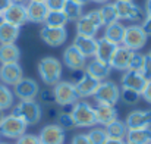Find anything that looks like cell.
<instances>
[{
    "mask_svg": "<svg viewBox=\"0 0 151 144\" xmlns=\"http://www.w3.org/2000/svg\"><path fill=\"white\" fill-rule=\"evenodd\" d=\"M141 98V93L135 91V90H131V88H120V100L128 104V106H134L139 101Z\"/></svg>",
    "mask_w": 151,
    "mask_h": 144,
    "instance_id": "d590c367",
    "label": "cell"
},
{
    "mask_svg": "<svg viewBox=\"0 0 151 144\" xmlns=\"http://www.w3.org/2000/svg\"><path fill=\"white\" fill-rule=\"evenodd\" d=\"M53 94L56 104L66 107V106H72L75 101H78V94L75 90V84L72 81H59L56 85H53Z\"/></svg>",
    "mask_w": 151,
    "mask_h": 144,
    "instance_id": "ba28073f",
    "label": "cell"
},
{
    "mask_svg": "<svg viewBox=\"0 0 151 144\" xmlns=\"http://www.w3.org/2000/svg\"><path fill=\"white\" fill-rule=\"evenodd\" d=\"M145 57H147V54H142L139 51H134V56H132L131 63H129V69L141 72L144 68V63H145Z\"/></svg>",
    "mask_w": 151,
    "mask_h": 144,
    "instance_id": "8d00e7d4",
    "label": "cell"
},
{
    "mask_svg": "<svg viewBox=\"0 0 151 144\" xmlns=\"http://www.w3.org/2000/svg\"><path fill=\"white\" fill-rule=\"evenodd\" d=\"M93 97L97 103L116 106L120 100V88L114 81L104 80V81H100V84H99V87H97Z\"/></svg>",
    "mask_w": 151,
    "mask_h": 144,
    "instance_id": "8992f818",
    "label": "cell"
},
{
    "mask_svg": "<svg viewBox=\"0 0 151 144\" xmlns=\"http://www.w3.org/2000/svg\"><path fill=\"white\" fill-rule=\"evenodd\" d=\"M106 144H126L125 143V140H116V138H109Z\"/></svg>",
    "mask_w": 151,
    "mask_h": 144,
    "instance_id": "bcb514c9",
    "label": "cell"
},
{
    "mask_svg": "<svg viewBox=\"0 0 151 144\" xmlns=\"http://www.w3.org/2000/svg\"><path fill=\"white\" fill-rule=\"evenodd\" d=\"M134 56V51L129 50L125 46H117L111 60H110V68L111 69H116V71H128L129 69V63H131V59Z\"/></svg>",
    "mask_w": 151,
    "mask_h": 144,
    "instance_id": "ffe728a7",
    "label": "cell"
},
{
    "mask_svg": "<svg viewBox=\"0 0 151 144\" xmlns=\"http://www.w3.org/2000/svg\"><path fill=\"white\" fill-rule=\"evenodd\" d=\"M37 71H38L41 81L46 85L53 87L62 80L63 66L59 59H56L53 56H46V57L40 59V62L37 65Z\"/></svg>",
    "mask_w": 151,
    "mask_h": 144,
    "instance_id": "6da1fadb",
    "label": "cell"
},
{
    "mask_svg": "<svg viewBox=\"0 0 151 144\" xmlns=\"http://www.w3.org/2000/svg\"><path fill=\"white\" fill-rule=\"evenodd\" d=\"M27 128H28V125L18 116H15L12 113L4 115V118L0 124V137L18 140L21 135H24L27 132Z\"/></svg>",
    "mask_w": 151,
    "mask_h": 144,
    "instance_id": "52a82bcc",
    "label": "cell"
},
{
    "mask_svg": "<svg viewBox=\"0 0 151 144\" xmlns=\"http://www.w3.org/2000/svg\"><path fill=\"white\" fill-rule=\"evenodd\" d=\"M141 27L144 28V31L147 33V35L151 37V0H147V3H145L144 18H142Z\"/></svg>",
    "mask_w": 151,
    "mask_h": 144,
    "instance_id": "74e56055",
    "label": "cell"
},
{
    "mask_svg": "<svg viewBox=\"0 0 151 144\" xmlns=\"http://www.w3.org/2000/svg\"><path fill=\"white\" fill-rule=\"evenodd\" d=\"M126 143L150 144L151 143V127L150 128H139V130H129L128 134H126Z\"/></svg>",
    "mask_w": 151,
    "mask_h": 144,
    "instance_id": "83f0119b",
    "label": "cell"
},
{
    "mask_svg": "<svg viewBox=\"0 0 151 144\" xmlns=\"http://www.w3.org/2000/svg\"><path fill=\"white\" fill-rule=\"evenodd\" d=\"M72 44L78 48L87 59L96 56V50H97V38L96 37H87V35L76 34V37L73 38Z\"/></svg>",
    "mask_w": 151,
    "mask_h": 144,
    "instance_id": "cb8c5ba5",
    "label": "cell"
},
{
    "mask_svg": "<svg viewBox=\"0 0 151 144\" xmlns=\"http://www.w3.org/2000/svg\"><path fill=\"white\" fill-rule=\"evenodd\" d=\"M103 21L100 18L99 10H91L84 13L78 21H76V34L79 35H87V37H96L97 33L103 28Z\"/></svg>",
    "mask_w": 151,
    "mask_h": 144,
    "instance_id": "277c9868",
    "label": "cell"
},
{
    "mask_svg": "<svg viewBox=\"0 0 151 144\" xmlns=\"http://www.w3.org/2000/svg\"><path fill=\"white\" fill-rule=\"evenodd\" d=\"M116 48H117L116 44L107 41L104 37L97 38V50H96V56L94 57L101 60V62H104V63H110V60H111Z\"/></svg>",
    "mask_w": 151,
    "mask_h": 144,
    "instance_id": "d4e9b609",
    "label": "cell"
},
{
    "mask_svg": "<svg viewBox=\"0 0 151 144\" xmlns=\"http://www.w3.org/2000/svg\"><path fill=\"white\" fill-rule=\"evenodd\" d=\"M19 59H21V50L15 43L0 44V65L15 63V62H19Z\"/></svg>",
    "mask_w": 151,
    "mask_h": 144,
    "instance_id": "4316f807",
    "label": "cell"
},
{
    "mask_svg": "<svg viewBox=\"0 0 151 144\" xmlns=\"http://www.w3.org/2000/svg\"><path fill=\"white\" fill-rule=\"evenodd\" d=\"M141 97H142L147 103H150L151 104V80L147 81V84H145L144 90L141 91Z\"/></svg>",
    "mask_w": 151,
    "mask_h": 144,
    "instance_id": "ee69618b",
    "label": "cell"
},
{
    "mask_svg": "<svg viewBox=\"0 0 151 144\" xmlns=\"http://www.w3.org/2000/svg\"><path fill=\"white\" fill-rule=\"evenodd\" d=\"M13 94L19 100H35L40 94V85L32 78H22L18 84L13 85Z\"/></svg>",
    "mask_w": 151,
    "mask_h": 144,
    "instance_id": "30bf717a",
    "label": "cell"
},
{
    "mask_svg": "<svg viewBox=\"0 0 151 144\" xmlns=\"http://www.w3.org/2000/svg\"><path fill=\"white\" fill-rule=\"evenodd\" d=\"M128 130H139V128H150L151 127V110L138 109L132 110L125 121Z\"/></svg>",
    "mask_w": 151,
    "mask_h": 144,
    "instance_id": "e0dca14e",
    "label": "cell"
},
{
    "mask_svg": "<svg viewBox=\"0 0 151 144\" xmlns=\"http://www.w3.org/2000/svg\"><path fill=\"white\" fill-rule=\"evenodd\" d=\"M56 124H57L60 128H63L65 131H70V130L76 128V125H75V121H73V118H72V115H70V110L57 113Z\"/></svg>",
    "mask_w": 151,
    "mask_h": 144,
    "instance_id": "e575fe53",
    "label": "cell"
},
{
    "mask_svg": "<svg viewBox=\"0 0 151 144\" xmlns=\"http://www.w3.org/2000/svg\"><path fill=\"white\" fill-rule=\"evenodd\" d=\"M87 135H88L91 144H106V141L109 140L106 128H101V127H93L90 130V132H87Z\"/></svg>",
    "mask_w": 151,
    "mask_h": 144,
    "instance_id": "836d02e7",
    "label": "cell"
},
{
    "mask_svg": "<svg viewBox=\"0 0 151 144\" xmlns=\"http://www.w3.org/2000/svg\"><path fill=\"white\" fill-rule=\"evenodd\" d=\"M97 10H99V13H100L103 25H109V24H111V22L119 21V18H117V10H116L114 3H110V1H109V3H104V4H101V7L97 9Z\"/></svg>",
    "mask_w": 151,
    "mask_h": 144,
    "instance_id": "4dcf8cb0",
    "label": "cell"
},
{
    "mask_svg": "<svg viewBox=\"0 0 151 144\" xmlns=\"http://www.w3.org/2000/svg\"><path fill=\"white\" fill-rule=\"evenodd\" d=\"M12 115L22 119L28 127L37 125L43 118V107L37 100H19L12 107Z\"/></svg>",
    "mask_w": 151,
    "mask_h": 144,
    "instance_id": "7a4b0ae2",
    "label": "cell"
},
{
    "mask_svg": "<svg viewBox=\"0 0 151 144\" xmlns=\"http://www.w3.org/2000/svg\"><path fill=\"white\" fill-rule=\"evenodd\" d=\"M70 115L75 121V125L79 128H93L97 125L96 109L84 98L75 101L70 106Z\"/></svg>",
    "mask_w": 151,
    "mask_h": 144,
    "instance_id": "3957f363",
    "label": "cell"
},
{
    "mask_svg": "<svg viewBox=\"0 0 151 144\" xmlns=\"http://www.w3.org/2000/svg\"><path fill=\"white\" fill-rule=\"evenodd\" d=\"M104 33H103V37L116 44V46H122V41H123V35H125V25L120 22V21H116V22H111L109 25H104Z\"/></svg>",
    "mask_w": 151,
    "mask_h": 144,
    "instance_id": "7402d4cb",
    "label": "cell"
},
{
    "mask_svg": "<svg viewBox=\"0 0 151 144\" xmlns=\"http://www.w3.org/2000/svg\"><path fill=\"white\" fill-rule=\"evenodd\" d=\"M131 1H134V0H131Z\"/></svg>",
    "mask_w": 151,
    "mask_h": 144,
    "instance_id": "6f0895ef",
    "label": "cell"
},
{
    "mask_svg": "<svg viewBox=\"0 0 151 144\" xmlns=\"http://www.w3.org/2000/svg\"><path fill=\"white\" fill-rule=\"evenodd\" d=\"M31 1H46V0H31Z\"/></svg>",
    "mask_w": 151,
    "mask_h": 144,
    "instance_id": "816d5d0a",
    "label": "cell"
},
{
    "mask_svg": "<svg viewBox=\"0 0 151 144\" xmlns=\"http://www.w3.org/2000/svg\"><path fill=\"white\" fill-rule=\"evenodd\" d=\"M24 78V71L19 62L0 65V81L7 87H13Z\"/></svg>",
    "mask_w": 151,
    "mask_h": 144,
    "instance_id": "7c38bea8",
    "label": "cell"
},
{
    "mask_svg": "<svg viewBox=\"0 0 151 144\" xmlns=\"http://www.w3.org/2000/svg\"><path fill=\"white\" fill-rule=\"evenodd\" d=\"M75 90H76V94L78 98H88V97H93L100 81H97L96 78H93L91 75H88L85 71L82 72L81 78L76 80L75 82Z\"/></svg>",
    "mask_w": 151,
    "mask_h": 144,
    "instance_id": "2e32d148",
    "label": "cell"
},
{
    "mask_svg": "<svg viewBox=\"0 0 151 144\" xmlns=\"http://www.w3.org/2000/svg\"><path fill=\"white\" fill-rule=\"evenodd\" d=\"M38 138L41 144H65L66 131L60 128L57 124H49L41 128Z\"/></svg>",
    "mask_w": 151,
    "mask_h": 144,
    "instance_id": "9a60e30c",
    "label": "cell"
},
{
    "mask_svg": "<svg viewBox=\"0 0 151 144\" xmlns=\"http://www.w3.org/2000/svg\"><path fill=\"white\" fill-rule=\"evenodd\" d=\"M25 6H27L28 22H32V24H44L46 22V18L50 12L46 1H31L29 0Z\"/></svg>",
    "mask_w": 151,
    "mask_h": 144,
    "instance_id": "d6986e66",
    "label": "cell"
},
{
    "mask_svg": "<svg viewBox=\"0 0 151 144\" xmlns=\"http://www.w3.org/2000/svg\"><path fill=\"white\" fill-rule=\"evenodd\" d=\"M148 56H150V57H151V50H150V53H148Z\"/></svg>",
    "mask_w": 151,
    "mask_h": 144,
    "instance_id": "db71d44e",
    "label": "cell"
},
{
    "mask_svg": "<svg viewBox=\"0 0 151 144\" xmlns=\"http://www.w3.org/2000/svg\"><path fill=\"white\" fill-rule=\"evenodd\" d=\"M13 103H15V94L13 91L0 82V110H9L13 107Z\"/></svg>",
    "mask_w": 151,
    "mask_h": 144,
    "instance_id": "1f68e13d",
    "label": "cell"
},
{
    "mask_svg": "<svg viewBox=\"0 0 151 144\" xmlns=\"http://www.w3.org/2000/svg\"><path fill=\"white\" fill-rule=\"evenodd\" d=\"M73 1H78V3H81V4H87L90 0H73Z\"/></svg>",
    "mask_w": 151,
    "mask_h": 144,
    "instance_id": "681fc988",
    "label": "cell"
},
{
    "mask_svg": "<svg viewBox=\"0 0 151 144\" xmlns=\"http://www.w3.org/2000/svg\"><path fill=\"white\" fill-rule=\"evenodd\" d=\"M147 78L138 72V71H132V69H128L123 72L122 75V80H120V84H122V88H131V90H135L138 93H141L147 84Z\"/></svg>",
    "mask_w": 151,
    "mask_h": 144,
    "instance_id": "ac0fdd59",
    "label": "cell"
},
{
    "mask_svg": "<svg viewBox=\"0 0 151 144\" xmlns=\"http://www.w3.org/2000/svg\"><path fill=\"white\" fill-rule=\"evenodd\" d=\"M114 6H116V10H117L119 21L137 22V21H142V18H144V10L135 1H131V0H116Z\"/></svg>",
    "mask_w": 151,
    "mask_h": 144,
    "instance_id": "9c48e42d",
    "label": "cell"
},
{
    "mask_svg": "<svg viewBox=\"0 0 151 144\" xmlns=\"http://www.w3.org/2000/svg\"><path fill=\"white\" fill-rule=\"evenodd\" d=\"M62 12L65 13L68 22H76L82 15H84V4L73 1V0H66Z\"/></svg>",
    "mask_w": 151,
    "mask_h": 144,
    "instance_id": "f1b7e54d",
    "label": "cell"
},
{
    "mask_svg": "<svg viewBox=\"0 0 151 144\" xmlns=\"http://www.w3.org/2000/svg\"><path fill=\"white\" fill-rule=\"evenodd\" d=\"M63 63L68 69H70L72 72L75 71H84L85 65H87V57L75 47L73 44L68 46L63 51Z\"/></svg>",
    "mask_w": 151,
    "mask_h": 144,
    "instance_id": "4fadbf2b",
    "label": "cell"
},
{
    "mask_svg": "<svg viewBox=\"0 0 151 144\" xmlns=\"http://www.w3.org/2000/svg\"><path fill=\"white\" fill-rule=\"evenodd\" d=\"M16 144H41L40 143V138H38V135H35V134H24V135H21L18 140H16Z\"/></svg>",
    "mask_w": 151,
    "mask_h": 144,
    "instance_id": "f35d334b",
    "label": "cell"
},
{
    "mask_svg": "<svg viewBox=\"0 0 151 144\" xmlns=\"http://www.w3.org/2000/svg\"><path fill=\"white\" fill-rule=\"evenodd\" d=\"M94 109H96L97 125L106 127V125H109V124H111L113 121L117 119V109H116V106L97 103V106Z\"/></svg>",
    "mask_w": 151,
    "mask_h": 144,
    "instance_id": "603a6c76",
    "label": "cell"
},
{
    "mask_svg": "<svg viewBox=\"0 0 151 144\" xmlns=\"http://www.w3.org/2000/svg\"><path fill=\"white\" fill-rule=\"evenodd\" d=\"M12 3H13L12 0H0V13H3Z\"/></svg>",
    "mask_w": 151,
    "mask_h": 144,
    "instance_id": "f6af8a7d",
    "label": "cell"
},
{
    "mask_svg": "<svg viewBox=\"0 0 151 144\" xmlns=\"http://www.w3.org/2000/svg\"><path fill=\"white\" fill-rule=\"evenodd\" d=\"M13 3H21V4H27L29 0H12Z\"/></svg>",
    "mask_w": 151,
    "mask_h": 144,
    "instance_id": "c3c4849f",
    "label": "cell"
},
{
    "mask_svg": "<svg viewBox=\"0 0 151 144\" xmlns=\"http://www.w3.org/2000/svg\"><path fill=\"white\" fill-rule=\"evenodd\" d=\"M90 1H93V3H99V4H104V3H109L110 0H90Z\"/></svg>",
    "mask_w": 151,
    "mask_h": 144,
    "instance_id": "7dc6e473",
    "label": "cell"
},
{
    "mask_svg": "<svg viewBox=\"0 0 151 144\" xmlns=\"http://www.w3.org/2000/svg\"><path fill=\"white\" fill-rule=\"evenodd\" d=\"M70 144H91V141H90V138H88L87 134H76L72 138Z\"/></svg>",
    "mask_w": 151,
    "mask_h": 144,
    "instance_id": "b9f144b4",
    "label": "cell"
},
{
    "mask_svg": "<svg viewBox=\"0 0 151 144\" xmlns=\"http://www.w3.org/2000/svg\"><path fill=\"white\" fill-rule=\"evenodd\" d=\"M66 0H46V4L49 10H62Z\"/></svg>",
    "mask_w": 151,
    "mask_h": 144,
    "instance_id": "60d3db41",
    "label": "cell"
},
{
    "mask_svg": "<svg viewBox=\"0 0 151 144\" xmlns=\"http://www.w3.org/2000/svg\"><path fill=\"white\" fill-rule=\"evenodd\" d=\"M40 100L41 103L51 106V104H56V100H54V94H53V90H44V91H40Z\"/></svg>",
    "mask_w": 151,
    "mask_h": 144,
    "instance_id": "ab89813d",
    "label": "cell"
},
{
    "mask_svg": "<svg viewBox=\"0 0 151 144\" xmlns=\"http://www.w3.org/2000/svg\"><path fill=\"white\" fill-rule=\"evenodd\" d=\"M1 18L4 22H9L15 27H24L28 22V16H27V6L21 4V3H12L3 13Z\"/></svg>",
    "mask_w": 151,
    "mask_h": 144,
    "instance_id": "8fae6325",
    "label": "cell"
},
{
    "mask_svg": "<svg viewBox=\"0 0 151 144\" xmlns=\"http://www.w3.org/2000/svg\"><path fill=\"white\" fill-rule=\"evenodd\" d=\"M147 40H148V35L144 31V28L141 27V24H132L125 28L122 46L128 47L132 51H139L147 44Z\"/></svg>",
    "mask_w": 151,
    "mask_h": 144,
    "instance_id": "5b68a950",
    "label": "cell"
},
{
    "mask_svg": "<svg viewBox=\"0 0 151 144\" xmlns=\"http://www.w3.org/2000/svg\"><path fill=\"white\" fill-rule=\"evenodd\" d=\"M40 38L50 47H59L68 40V31L66 28H54L44 25L40 30Z\"/></svg>",
    "mask_w": 151,
    "mask_h": 144,
    "instance_id": "5bb4252c",
    "label": "cell"
},
{
    "mask_svg": "<svg viewBox=\"0 0 151 144\" xmlns=\"http://www.w3.org/2000/svg\"><path fill=\"white\" fill-rule=\"evenodd\" d=\"M106 132L109 135V138H116V140H125L126 138V134H128V127L123 121L120 119H116L113 121L111 124L106 125Z\"/></svg>",
    "mask_w": 151,
    "mask_h": 144,
    "instance_id": "f546056e",
    "label": "cell"
},
{
    "mask_svg": "<svg viewBox=\"0 0 151 144\" xmlns=\"http://www.w3.org/2000/svg\"><path fill=\"white\" fill-rule=\"evenodd\" d=\"M150 144H151V143H150Z\"/></svg>",
    "mask_w": 151,
    "mask_h": 144,
    "instance_id": "680465c9",
    "label": "cell"
},
{
    "mask_svg": "<svg viewBox=\"0 0 151 144\" xmlns=\"http://www.w3.org/2000/svg\"><path fill=\"white\" fill-rule=\"evenodd\" d=\"M66 24H68V19L62 10H50L44 22V25L54 27V28H65Z\"/></svg>",
    "mask_w": 151,
    "mask_h": 144,
    "instance_id": "d6a6232c",
    "label": "cell"
},
{
    "mask_svg": "<svg viewBox=\"0 0 151 144\" xmlns=\"http://www.w3.org/2000/svg\"><path fill=\"white\" fill-rule=\"evenodd\" d=\"M3 118H4V113H3V110H0V124H1Z\"/></svg>",
    "mask_w": 151,
    "mask_h": 144,
    "instance_id": "f907efd6",
    "label": "cell"
},
{
    "mask_svg": "<svg viewBox=\"0 0 151 144\" xmlns=\"http://www.w3.org/2000/svg\"><path fill=\"white\" fill-rule=\"evenodd\" d=\"M1 21H3V18H1V13H0V22H1Z\"/></svg>",
    "mask_w": 151,
    "mask_h": 144,
    "instance_id": "f5cc1de1",
    "label": "cell"
},
{
    "mask_svg": "<svg viewBox=\"0 0 151 144\" xmlns=\"http://www.w3.org/2000/svg\"><path fill=\"white\" fill-rule=\"evenodd\" d=\"M126 144H131V143H126Z\"/></svg>",
    "mask_w": 151,
    "mask_h": 144,
    "instance_id": "9f6ffc18",
    "label": "cell"
},
{
    "mask_svg": "<svg viewBox=\"0 0 151 144\" xmlns=\"http://www.w3.org/2000/svg\"><path fill=\"white\" fill-rule=\"evenodd\" d=\"M141 74H142L147 80H151V57L148 54H147V57H145V63H144V68H142Z\"/></svg>",
    "mask_w": 151,
    "mask_h": 144,
    "instance_id": "7bdbcfd3",
    "label": "cell"
},
{
    "mask_svg": "<svg viewBox=\"0 0 151 144\" xmlns=\"http://www.w3.org/2000/svg\"><path fill=\"white\" fill-rule=\"evenodd\" d=\"M19 34H21L19 27H15V25L4 22V21L0 22V44L16 43V40L19 38Z\"/></svg>",
    "mask_w": 151,
    "mask_h": 144,
    "instance_id": "484cf974",
    "label": "cell"
},
{
    "mask_svg": "<svg viewBox=\"0 0 151 144\" xmlns=\"http://www.w3.org/2000/svg\"><path fill=\"white\" fill-rule=\"evenodd\" d=\"M88 75H91L93 78H96L97 81H104L109 80L110 74H111V68L109 63H104L96 57H91L90 62H87L85 69H84Z\"/></svg>",
    "mask_w": 151,
    "mask_h": 144,
    "instance_id": "44dd1931",
    "label": "cell"
},
{
    "mask_svg": "<svg viewBox=\"0 0 151 144\" xmlns=\"http://www.w3.org/2000/svg\"><path fill=\"white\" fill-rule=\"evenodd\" d=\"M0 144H9V143H0Z\"/></svg>",
    "mask_w": 151,
    "mask_h": 144,
    "instance_id": "11a10c76",
    "label": "cell"
}]
</instances>
